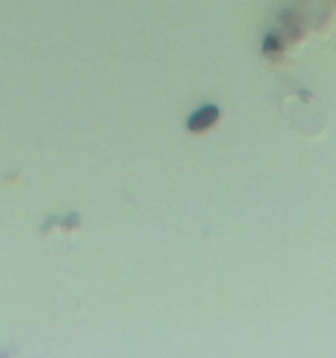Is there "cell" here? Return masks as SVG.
I'll list each match as a JSON object with an SVG mask.
<instances>
[{"mask_svg": "<svg viewBox=\"0 0 336 358\" xmlns=\"http://www.w3.org/2000/svg\"><path fill=\"white\" fill-rule=\"evenodd\" d=\"M220 116L218 108L214 106H202L196 113H193L188 121L190 131L200 133L209 129Z\"/></svg>", "mask_w": 336, "mask_h": 358, "instance_id": "obj_1", "label": "cell"}, {"mask_svg": "<svg viewBox=\"0 0 336 358\" xmlns=\"http://www.w3.org/2000/svg\"><path fill=\"white\" fill-rule=\"evenodd\" d=\"M262 53L273 61H279L283 57V45L274 34H268L262 43Z\"/></svg>", "mask_w": 336, "mask_h": 358, "instance_id": "obj_2", "label": "cell"}]
</instances>
